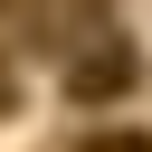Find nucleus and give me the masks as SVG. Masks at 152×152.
<instances>
[{
    "mask_svg": "<svg viewBox=\"0 0 152 152\" xmlns=\"http://www.w3.org/2000/svg\"><path fill=\"white\" fill-rule=\"evenodd\" d=\"M133 76H142V57H133V38H114V28H95L76 57H66V104H114V95H133Z\"/></svg>",
    "mask_w": 152,
    "mask_h": 152,
    "instance_id": "nucleus-1",
    "label": "nucleus"
},
{
    "mask_svg": "<svg viewBox=\"0 0 152 152\" xmlns=\"http://www.w3.org/2000/svg\"><path fill=\"white\" fill-rule=\"evenodd\" d=\"M86 152H152V133H95Z\"/></svg>",
    "mask_w": 152,
    "mask_h": 152,
    "instance_id": "nucleus-2",
    "label": "nucleus"
},
{
    "mask_svg": "<svg viewBox=\"0 0 152 152\" xmlns=\"http://www.w3.org/2000/svg\"><path fill=\"white\" fill-rule=\"evenodd\" d=\"M10 104H19V86H10V57H0V114H10Z\"/></svg>",
    "mask_w": 152,
    "mask_h": 152,
    "instance_id": "nucleus-3",
    "label": "nucleus"
}]
</instances>
